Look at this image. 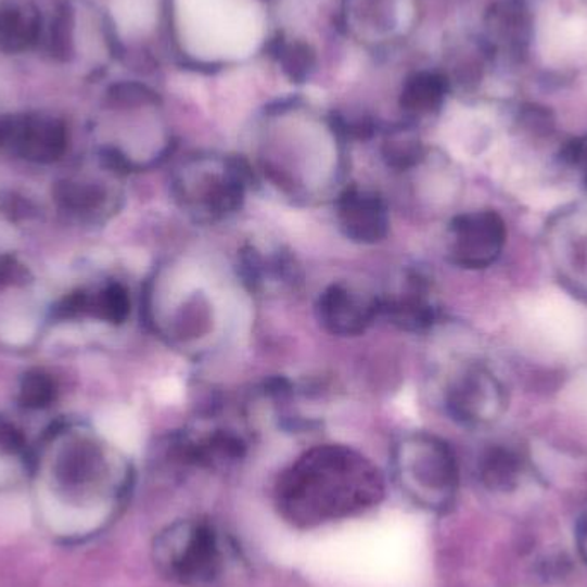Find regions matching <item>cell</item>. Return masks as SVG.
Listing matches in <instances>:
<instances>
[{
  "label": "cell",
  "instance_id": "cell-11",
  "mask_svg": "<svg viewBox=\"0 0 587 587\" xmlns=\"http://www.w3.org/2000/svg\"><path fill=\"white\" fill-rule=\"evenodd\" d=\"M238 270L246 288L253 292L271 288L296 289L301 282L296 258L282 250L265 251L247 244L239 253Z\"/></svg>",
  "mask_w": 587,
  "mask_h": 587
},
{
  "label": "cell",
  "instance_id": "cell-12",
  "mask_svg": "<svg viewBox=\"0 0 587 587\" xmlns=\"http://www.w3.org/2000/svg\"><path fill=\"white\" fill-rule=\"evenodd\" d=\"M447 93V79L436 73H418L407 78L400 93V107L411 115L438 111Z\"/></svg>",
  "mask_w": 587,
  "mask_h": 587
},
{
  "label": "cell",
  "instance_id": "cell-1",
  "mask_svg": "<svg viewBox=\"0 0 587 587\" xmlns=\"http://www.w3.org/2000/svg\"><path fill=\"white\" fill-rule=\"evenodd\" d=\"M385 497V477L368 457L345 445H318L277 477L280 518L297 529L356 518Z\"/></svg>",
  "mask_w": 587,
  "mask_h": 587
},
{
  "label": "cell",
  "instance_id": "cell-16",
  "mask_svg": "<svg viewBox=\"0 0 587 587\" xmlns=\"http://www.w3.org/2000/svg\"><path fill=\"white\" fill-rule=\"evenodd\" d=\"M111 99L126 107H138V105H155L158 103V95L149 87L140 82H123L115 85L111 90Z\"/></svg>",
  "mask_w": 587,
  "mask_h": 587
},
{
  "label": "cell",
  "instance_id": "cell-3",
  "mask_svg": "<svg viewBox=\"0 0 587 587\" xmlns=\"http://www.w3.org/2000/svg\"><path fill=\"white\" fill-rule=\"evenodd\" d=\"M250 179V165L243 158L191 156L174 174V200L194 224L214 226L243 208Z\"/></svg>",
  "mask_w": 587,
  "mask_h": 587
},
{
  "label": "cell",
  "instance_id": "cell-6",
  "mask_svg": "<svg viewBox=\"0 0 587 587\" xmlns=\"http://www.w3.org/2000/svg\"><path fill=\"white\" fill-rule=\"evenodd\" d=\"M317 320L335 337H358L382 315V301L373 292L349 282H333L317 299Z\"/></svg>",
  "mask_w": 587,
  "mask_h": 587
},
{
  "label": "cell",
  "instance_id": "cell-15",
  "mask_svg": "<svg viewBox=\"0 0 587 587\" xmlns=\"http://www.w3.org/2000/svg\"><path fill=\"white\" fill-rule=\"evenodd\" d=\"M273 55L279 59L284 69L285 76L291 81L304 82L311 76L315 64H317V58H315V50L304 43V41H294V43H285L282 38L273 41Z\"/></svg>",
  "mask_w": 587,
  "mask_h": 587
},
{
  "label": "cell",
  "instance_id": "cell-14",
  "mask_svg": "<svg viewBox=\"0 0 587 587\" xmlns=\"http://www.w3.org/2000/svg\"><path fill=\"white\" fill-rule=\"evenodd\" d=\"M382 155L388 167L406 173L423 162L424 146L418 136L412 135L411 129L400 126L386 135Z\"/></svg>",
  "mask_w": 587,
  "mask_h": 587
},
{
  "label": "cell",
  "instance_id": "cell-17",
  "mask_svg": "<svg viewBox=\"0 0 587 587\" xmlns=\"http://www.w3.org/2000/svg\"><path fill=\"white\" fill-rule=\"evenodd\" d=\"M52 50L55 55H64L66 58L71 52V11L64 9L55 17L52 25Z\"/></svg>",
  "mask_w": 587,
  "mask_h": 587
},
{
  "label": "cell",
  "instance_id": "cell-18",
  "mask_svg": "<svg viewBox=\"0 0 587 587\" xmlns=\"http://www.w3.org/2000/svg\"><path fill=\"white\" fill-rule=\"evenodd\" d=\"M575 547L587 565V512L580 515L575 526Z\"/></svg>",
  "mask_w": 587,
  "mask_h": 587
},
{
  "label": "cell",
  "instance_id": "cell-19",
  "mask_svg": "<svg viewBox=\"0 0 587 587\" xmlns=\"http://www.w3.org/2000/svg\"><path fill=\"white\" fill-rule=\"evenodd\" d=\"M574 162L587 174V140L575 144Z\"/></svg>",
  "mask_w": 587,
  "mask_h": 587
},
{
  "label": "cell",
  "instance_id": "cell-9",
  "mask_svg": "<svg viewBox=\"0 0 587 587\" xmlns=\"http://www.w3.org/2000/svg\"><path fill=\"white\" fill-rule=\"evenodd\" d=\"M506 227L493 212H471L454 218L448 229V256L464 268H483L500 255Z\"/></svg>",
  "mask_w": 587,
  "mask_h": 587
},
{
  "label": "cell",
  "instance_id": "cell-13",
  "mask_svg": "<svg viewBox=\"0 0 587 587\" xmlns=\"http://www.w3.org/2000/svg\"><path fill=\"white\" fill-rule=\"evenodd\" d=\"M522 469V460L509 448H489L481 457L480 480L492 492H513L521 481Z\"/></svg>",
  "mask_w": 587,
  "mask_h": 587
},
{
  "label": "cell",
  "instance_id": "cell-4",
  "mask_svg": "<svg viewBox=\"0 0 587 587\" xmlns=\"http://www.w3.org/2000/svg\"><path fill=\"white\" fill-rule=\"evenodd\" d=\"M394 477L400 492L419 509L445 513L456 506L459 464L447 442L416 432L395 444Z\"/></svg>",
  "mask_w": 587,
  "mask_h": 587
},
{
  "label": "cell",
  "instance_id": "cell-5",
  "mask_svg": "<svg viewBox=\"0 0 587 587\" xmlns=\"http://www.w3.org/2000/svg\"><path fill=\"white\" fill-rule=\"evenodd\" d=\"M167 452L177 468L222 473L243 462L250 452V438L241 428L229 424L194 426L177 433Z\"/></svg>",
  "mask_w": 587,
  "mask_h": 587
},
{
  "label": "cell",
  "instance_id": "cell-10",
  "mask_svg": "<svg viewBox=\"0 0 587 587\" xmlns=\"http://www.w3.org/2000/svg\"><path fill=\"white\" fill-rule=\"evenodd\" d=\"M380 301V317L403 332H428L436 323L438 311L433 303L432 285L421 271L407 270L400 285Z\"/></svg>",
  "mask_w": 587,
  "mask_h": 587
},
{
  "label": "cell",
  "instance_id": "cell-8",
  "mask_svg": "<svg viewBox=\"0 0 587 587\" xmlns=\"http://www.w3.org/2000/svg\"><path fill=\"white\" fill-rule=\"evenodd\" d=\"M445 403L456 421L468 426H480L500 414L503 388L483 366H465L448 383Z\"/></svg>",
  "mask_w": 587,
  "mask_h": 587
},
{
  "label": "cell",
  "instance_id": "cell-2",
  "mask_svg": "<svg viewBox=\"0 0 587 587\" xmlns=\"http://www.w3.org/2000/svg\"><path fill=\"white\" fill-rule=\"evenodd\" d=\"M152 559L176 587H234L247 571L234 536L203 515L165 526L153 539Z\"/></svg>",
  "mask_w": 587,
  "mask_h": 587
},
{
  "label": "cell",
  "instance_id": "cell-7",
  "mask_svg": "<svg viewBox=\"0 0 587 587\" xmlns=\"http://www.w3.org/2000/svg\"><path fill=\"white\" fill-rule=\"evenodd\" d=\"M339 230L350 243L373 246L382 243L391 230V209L379 191L347 184L335 197Z\"/></svg>",
  "mask_w": 587,
  "mask_h": 587
}]
</instances>
